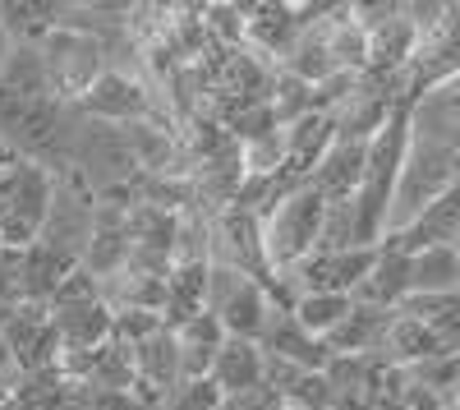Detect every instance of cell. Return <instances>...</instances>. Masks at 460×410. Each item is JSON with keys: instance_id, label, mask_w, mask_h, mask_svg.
I'll use <instances>...</instances> for the list:
<instances>
[{"instance_id": "6da1fadb", "label": "cell", "mask_w": 460, "mask_h": 410, "mask_svg": "<svg viewBox=\"0 0 460 410\" xmlns=\"http://www.w3.org/2000/svg\"><path fill=\"white\" fill-rule=\"evenodd\" d=\"M323 212H327V199L314 190V184H299V190H290L272 212L262 217V249H267V268H272V277L299 268L304 258L318 249Z\"/></svg>"}, {"instance_id": "7a4b0ae2", "label": "cell", "mask_w": 460, "mask_h": 410, "mask_svg": "<svg viewBox=\"0 0 460 410\" xmlns=\"http://www.w3.org/2000/svg\"><path fill=\"white\" fill-rule=\"evenodd\" d=\"M37 56H42L51 93L69 106L106 74V42H97L88 32H74V28H51L42 42H37Z\"/></svg>"}, {"instance_id": "3957f363", "label": "cell", "mask_w": 460, "mask_h": 410, "mask_svg": "<svg viewBox=\"0 0 460 410\" xmlns=\"http://www.w3.org/2000/svg\"><path fill=\"white\" fill-rule=\"evenodd\" d=\"M203 309L221 323L226 337H240V342H258L267 318L277 314V305L267 300V286L253 281V277H240L221 263L208 268V300Z\"/></svg>"}, {"instance_id": "277c9868", "label": "cell", "mask_w": 460, "mask_h": 410, "mask_svg": "<svg viewBox=\"0 0 460 410\" xmlns=\"http://www.w3.org/2000/svg\"><path fill=\"white\" fill-rule=\"evenodd\" d=\"M93 212H97V194L74 171H56V194H51L37 245L69 258V263H84V249L93 236Z\"/></svg>"}, {"instance_id": "5b68a950", "label": "cell", "mask_w": 460, "mask_h": 410, "mask_svg": "<svg viewBox=\"0 0 460 410\" xmlns=\"http://www.w3.org/2000/svg\"><path fill=\"white\" fill-rule=\"evenodd\" d=\"M51 194H56V171L51 166H37V162H23L10 194L0 199V249H28L42 236V221H47V208H51Z\"/></svg>"}, {"instance_id": "8992f818", "label": "cell", "mask_w": 460, "mask_h": 410, "mask_svg": "<svg viewBox=\"0 0 460 410\" xmlns=\"http://www.w3.org/2000/svg\"><path fill=\"white\" fill-rule=\"evenodd\" d=\"M84 120H97V125H138V120H166L171 116L162 111V97L152 93L143 79L134 74H120V69H106L102 79L74 102Z\"/></svg>"}, {"instance_id": "52a82bcc", "label": "cell", "mask_w": 460, "mask_h": 410, "mask_svg": "<svg viewBox=\"0 0 460 410\" xmlns=\"http://www.w3.org/2000/svg\"><path fill=\"white\" fill-rule=\"evenodd\" d=\"M208 254L212 263L253 277V281H272V268H267V249H262V221L240 212V208H226L212 217V236H208Z\"/></svg>"}, {"instance_id": "ba28073f", "label": "cell", "mask_w": 460, "mask_h": 410, "mask_svg": "<svg viewBox=\"0 0 460 410\" xmlns=\"http://www.w3.org/2000/svg\"><path fill=\"white\" fill-rule=\"evenodd\" d=\"M240 184H244V162H240L235 143H221L217 153H208V157H199L194 166H189V190H194V203L208 217L235 208Z\"/></svg>"}, {"instance_id": "9c48e42d", "label": "cell", "mask_w": 460, "mask_h": 410, "mask_svg": "<svg viewBox=\"0 0 460 410\" xmlns=\"http://www.w3.org/2000/svg\"><path fill=\"white\" fill-rule=\"evenodd\" d=\"M129 263V217H125V203H106L97 199V212H93V236H88V249H84V272H93L97 281L115 277Z\"/></svg>"}, {"instance_id": "30bf717a", "label": "cell", "mask_w": 460, "mask_h": 410, "mask_svg": "<svg viewBox=\"0 0 460 410\" xmlns=\"http://www.w3.org/2000/svg\"><path fill=\"white\" fill-rule=\"evenodd\" d=\"M456 240H460V184L447 190L442 199H433L405 231L387 236L382 245H392L401 254H419V249H451Z\"/></svg>"}, {"instance_id": "8fae6325", "label": "cell", "mask_w": 460, "mask_h": 410, "mask_svg": "<svg viewBox=\"0 0 460 410\" xmlns=\"http://www.w3.org/2000/svg\"><path fill=\"white\" fill-rule=\"evenodd\" d=\"M350 300L364 305V309L396 314V309L410 300V254H401V249H392V245H377L373 268H368V277L355 286Z\"/></svg>"}, {"instance_id": "7c38bea8", "label": "cell", "mask_w": 460, "mask_h": 410, "mask_svg": "<svg viewBox=\"0 0 460 410\" xmlns=\"http://www.w3.org/2000/svg\"><path fill=\"white\" fill-rule=\"evenodd\" d=\"M258 351H262V355H277V360H286V364H295V369H309V374H323L327 360H332L327 342L309 337V332H304L286 309H277L272 318H267L262 337H258Z\"/></svg>"}, {"instance_id": "4fadbf2b", "label": "cell", "mask_w": 460, "mask_h": 410, "mask_svg": "<svg viewBox=\"0 0 460 410\" xmlns=\"http://www.w3.org/2000/svg\"><path fill=\"white\" fill-rule=\"evenodd\" d=\"M281 134H286V171L295 180H309L314 166L327 157V147L336 143V125H332L327 111H309V116H299Z\"/></svg>"}, {"instance_id": "5bb4252c", "label": "cell", "mask_w": 460, "mask_h": 410, "mask_svg": "<svg viewBox=\"0 0 460 410\" xmlns=\"http://www.w3.org/2000/svg\"><path fill=\"white\" fill-rule=\"evenodd\" d=\"M364 157H368V143H345L336 138L327 147V157L314 166L309 184L332 203V199H355L359 190V180H364Z\"/></svg>"}, {"instance_id": "9a60e30c", "label": "cell", "mask_w": 460, "mask_h": 410, "mask_svg": "<svg viewBox=\"0 0 460 410\" xmlns=\"http://www.w3.org/2000/svg\"><path fill=\"white\" fill-rule=\"evenodd\" d=\"M221 397H235V392H249V388H262V351L258 342H240V337H226L217 360H212V374Z\"/></svg>"}, {"instance_id": "2e32d148", "label": "cell", "mask_w": 460, "mask_h": 410, "mask_svg": "<svg viewBox=\"0 0 460 410\" xmlns=\"http://www.w3.org/2000/svg\"><path fill=\"white\" fill-rule=\"evenodd\" d=\"M79 268V263H69V258L42 249V245H28L19 249V290H23V305H51V295L56 286Z\"/></svg>"}, {"instance_id": "e0dca14e", "label": "cell", "mask_w": 460, "mask_h": 410, "mask_svg": "<svg viewBox=\"0 0 460 410\" xmlns=\"http://www.w3.org/2000/svg\"><path fill=\"white\" fill-rule=\"evenodd\" d=\"M387 323H392V314L355 305L350 314H345V323L327 337V351H332V355H382V337H387Z\"/></svg>"}, {"instance_id": "ac0fdd59", "label": "cell", "mask_w": 460, "mask_h": 410, "mask_svg": "<svg viewBox=\"0 0 460 410\" xmlns=\"http://www.w3.org/2000/svg\"><path fill=\"white\" fill-rule=\"evenodd\" d=\"M51 327L60 332L65 351H97L111 342V309L102 300L84 305V309H60V314H51Z\"/></svg>"}, {"instance_id": "d6986e66", "label": "cell", "mask_w": 460, "mask_h": 410, "mask_svg": "<svg viewBox=\"0 0 460 410\" xmlns=\"http://www.w3.org/2000/svg\"><path fill=\"white\" fill-rule=\"evenodd\" d=\"M451 290H460V254H456V245L410 254V295H451Z\"/></svg>"}, {"instance_id": "ffe728a7", "label": "cell", "mask_w": 460, "mask_h": 410, "mask_svg": "<svg viewBox=\"0 0 460 410\" xmlns=\"http://www.w3.org/2000/svg\"><path fill=\"white\" fill-rule=\"evenodd\" d=\"M401 314L419 318L447 351L460 355V290H451V295H410V300L401 305Z\"/></svg>"}, {"instance_id": "44dd1931", "label": "cell", "mask_w": 460, "mask_h": 410, "mask_svg": "<svg viewBox=\"0 0 460 410\" xmlns=\"http://www.w3.org/2000/svg\"><path fill=\"white\" fill-rule=\"evenodd\" d=\"M355 309L350 295H332V290H309V295H295V305H290V318L309 332V337L327 342L332 332L345 323V314Z\"/></svg>"}, {"instance_id": "7402d4cb", "label": "cell", "mask_w": 460, "mask_h": 410, "mask_svg": "<svg viewBox=\"0 0 460 410\" xmlns=\"http://www.w3.org/2000/svg\"><path fill=\"white\" fill-rule=\"evenodd\" d=\"M267 111H272V120L286 129V125H295L299 116L318 111V93H314V84H304V79H295V74L277 69V74H272V88H267Z\"/></svg>"}, {"instance_id": "603a6c76", "label": "cell", "mask_w": 460, "mask_h": 410, "mask_svg": "<svg viewBox=\"0 0 460 410\" xmlns=\"http://www.w3.org/2000/svg\"><path fill=\"white\" fill-rule=\"evenodd\" d=\"M203 28L217 51H244V5H235V0L203 5Z\"/></svg>"}, {"instance_id": "cb8c5ba5", "label": "cell", "mask_w": 460, "mask_h": 410, "mask_svg": "<svg viewBox=\"0 0 460 410\" xmlns=\"http://www.w3.org/2000/svg\"><path fill=\"white\" fill-rule=\"evenodd\" d=\"M235 147H240L244 175L267 180V175H281V171H286V134H281V129L262 134V138H253V143H235Z\"/></svg>"}, {"instance_id": "d4e9b609", "label": "cell", "mask_w": 460, "mask_h": 410, "mask_svg": "<svg viewBox=\"0 0 460 410\" xmlns=\"http://www.w3.org/2000/svg\"><path fill=\"white\" fill-rule=\"evenodd\" d=\"M318 249L327 254H341V249H359L355 245V208L350 199H332L327 212H323V236H318Z\"/></svg>"}, {"instance_id": "484cf974", "label": "cell", "mask_w": 460, "mask_h": 410, "mask_svg": "<svg viewBox=\"0 0 460 410\" xmlns=\"http://www.w3.org/2000/svg\"><path fill=\"white\" fill-rule=\"evenodd\" d=\"M162 410H221V392L212 379H180L162 397Z\"/></svg>"}, {"instance_id": "4316f807", "label": "cell", "mask_w": 460, "mask_h": 410, "mask_svg": "<svg viewBox=\"0 0 460 410\" xmlns=\"http://www.w3.org/2000/svg\"><path fill=\"white\" fill-rule=\"evenodd\" d=\"M102 300V281L93 277V272H84V268H74L60 286H56V295H51V314H60V309H84V305H97Z\"/></svg>"}, {"instance_id": "83f0119b", "label": "cell", "mask_w": 460, "mask_h": 410, "mask_svg": "<svg viewBox=\"0 0 460 410\" xmlns=\"http://www.w3.org/2000/svg\"><path fill=\"white\" fill-rule=\"evenodd\" d=\"M286 406H295V410H332V383H327V374H299V383L290 388Z\"/></svg>"}, {"instance_id": "f1b7e54d", "label": "cell", "mask_w": 460, "mask_h": 410, "mask_svg": "<svg viewBox=\"0 0 460 410\" xmlns=\"http://www.w3.org/2000/svg\"><path fill=\"white\" fill-rule=\"evenodd\" d=\"M23 305V290H19V254L14 249H0V314Z\"/></svg>"}, {"instance_id": "f546056e", "label": "cell", "mask_w": 460, "mask_h": 410, "mask_svg": "<svg viewBox=\"0 0 460 410\" xmlns=\"http://www.w3.org/2000/svg\"><path fill=\"white\" fill-rule=\"evenodd\" d=\"M221 410H281V397L267 388H249L235 397H221Z\"/></svg>"}, {"instance_id": "4dcf8cb0", "label": "cell", "mask_w": 460, "mask_h": 410, "mask_svg": "<svg viewBox=\"0 0 460 410\" xmlns=\"http://www.w3.org/2000/svg\"><path fill=\"white\" fill-rule=\"evenodd\" d=\"M19 166L23 162H10V166H0V199L10 194V184H14V175H19Z\"/></svg>"}, {"instance_id": "1f68e13d", "label": "cell", "mask_w": 460, "mask_h": 410, "mask_svg": "<svg viewBox=\"0 0 460 410\" xmlns=\"http://www.w3.org/2000/svg\"><path fill=\"white\" fill-rule=\"evenodd\" d=\"M10 47H14V42H10V32H5V23H0V65H5V56H10Z\"/></svg>"}, {"instance_id": "d6a6232c", "label": "cell", "mask_w": 460, "mask_h": 410, "mask_svg": "<svg viewBox=\"0 0 460 410\" xmlns=\"http://www.w3.org/2000/svg\"><path fill=\"white\" fill-rule=\"evenodd\" d=\"M10 397H14V379L0 374V401H10Z\"/></svg>"}, {"instance_id": "836d02e7", "label": "cell", "mask_w": 460, "mask_h": 410, "mask_svg": "<svg viewBox=\"0 0 460 410\" xmlns=\"http://www.w3.org/2000/svg\"><path fill=\"white\" fill-rule=\"evenodd\" d=\"M0 410H23V406H19V401L10 397V401H0Z\"/></svg>"}, {"instance_id": "e575fe53", "label": "cell", "mask_w": 460, "mask_h": 410, "mask_svg": "<svg viewBox=\"0 0 460 410\" xmlns=\"http://www.w3.org/2000/svg\"><path fill=\"white\" fill-rule=\"evenodd\" d=\"M451 410H460V392H456V401H451Z\"/></svg>"}, {"instance_id": "d590c367", "label": "cell", "mask_w": 460, "mask_h": 410, "mask_svg": "<svg viewBox=\"0 0 460 410\" xmlns=\"http://www.w3.org/2000/svg\"><path fill=\"white\" fill-rule=\"evenodd\" d=\"M281 410H295V406H286V401H281Z\"/></svg>"}, {"instance_id": "8d00e7d4", "label": "cell", "mask_w": 460, "mask_h": 410, "mask_svg": "<svg viewBox=\"0 0 460 410\" xmlns=\"http://www.w3.org/2000/svg\"><path fill=\"white\" fill-rule=\"evenodd\" d=\"M456 254H460V240H456Z\"/></svg>"}]
</instances>
